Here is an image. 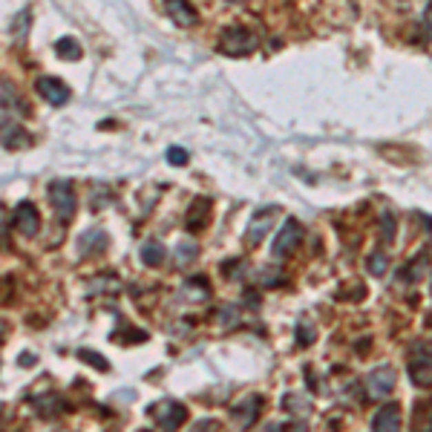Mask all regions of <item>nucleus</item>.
<instances>
[{
	"mask_svg": "<svg viewBox=\"0 0 432 432\" xmlns=\"http://www.w3.org/2000/svg\"><path fill=\"white\" fill-rule=\"evenodd\" d=\"M216 50L222 55H231V58L251 55L254 50H257V38H254V32L245 29V26H228V29H222Z\"/></svg>",
	"mask_w": 432,
	"mask_h": 432,
	"instance_id": "1",
	"label": "nucleus"
},
{
	"mask_svg": "<svg viewBox=\"0 0 432 432\" xmlns=\"http://www.w3.org/2000/svg\"><path fill=\"white\" fill-rule=\"evenodd\" d=\"M50 202L55 207V216L61 222H72L78 211V199H75V187L70 179H55L50 182Z\"/></svg>",
	"mask_w": 432,
	"mask_h": 432,
	"instance_id": "2",
	"label": "nucleus"
},
{
	"mask_svg": "<svg viewBox=\"0 0 432 432\" xmlns=\"http://www.w3.org/2000/svg\"><path fill=\"white\" fill-rule=\"evenodd\" d=\"M407 372L415 387H432V349H426L424 343H415L409 351Z\"/></svg>",
	"mask_w": 432,
	"mask_h": 432,
	"instance_id": "3",
	"label": "nucleus"
},
{
	"mask_svg": "<svg viewBox=\"0 0 432 432\" xmlns=\"http://www.w3.org/2000/svg\"><path fill=\"white\" fill-rule=\"evenodd\" d=\"M147 415L158 429H176L187 421V409L179 401H158L147 409Z\"/></svg>",
	"mask_w": 432,
	"mask_h": 432,
	"instance_id": "4",
	"label": "nucleus"
},
{
	"mask_svg": "<svg viewBox=\"0 0 432 432\" xmlns=\"http://www.w3.org/2000/svg\"><path fill=\"white\" fill-rule=\"evenodd\" d=\"M302 243V228L297 219H288L285 225L280 228V234L274 236V245H271V254H274L277 260H285L291 257V254L297 251V245Z\"/></svg>",
	"mask_w": 432,
	"mask_h": 432,
	"instance_id": "5",
	"label": "nucleus"
},
{
	"mask_svg": "<svg viewBox=\"0 0 432 432\" xmlns=\"http://www.w3.org/2000/svg\"><path fill=\"white\" fill-rule=\"evenodd\" d=\"M392 389H395V369L392 366H378V369L366 378V395H369L372 401L387 398Z\"/></svg>",
	"mask_w": 432,
	"mask_h": 432,
	"instance_id": "6",
	"label": "nucleus"
},
{
	"mask_svg": "<svg viewBox=\"0 0 432 432\" xmlns=\"http://www.w3.org/2000/svg\"><path fill=\"white\" fill-rule=\"evenodd\" d=\"M35 90L41 92V99H46V101H50L52 107H61V104H67L70 101V87L67 84H63V81H58V78H38V81H35Z\"/></svg>",
	"mask_w": 432,
	"mask_h": 432,
	"instance_id": "7",
	"label": "nucleus"
},
{
	"mask_svg": "<svg viewBox=\"0 0 432 432\" xmlns=\"http://www.w3.org/2000/svg\"><path fill=\"white\" fill-rule=\"evenodd\" d=\"M14 228H18L23 236H35L41 231L38 207L32 202H18V207H14Z\"/></svg>",
	"mask_w": 432,
	"mask_h": 432,
	"instance_id": "8",
	"label": "nucleus"
},
{
	"mask_svg": "<svg viewBox=\"0 0 432 432\" xmlns=\"http://www.w3.org/2000/svg\"><path fill=\"white\" fill-rule=\"evenodd\" d=\"M274 214H277V207H268V211H257L254 214V219L248 222V228H245V239H248V245H260L265 234L271 231V225H274Z\"/></svg>",
	"mask_w": 432,
	"mask_h": 432,
	"instance_id": "9",
	"label": "nucleus"
},
{
	"mask_svg": "<svg viewBox=\"0 0 432 432\" xmlns=\"http://www.w3.org/2000/svg\"><path fill=\"white\" fill-rule=\"evenodd\" d=\"M260 412H263V398L260 395H248V398H243V401L231 409L234 421L243 424V426H254V424H257Z\"/></svg>",
	"mask_w": 432,
	"mask_h": 432,
	"instance_id": "10",
	"label": "nucleus"
},
{
	"mask_svg": "<svg viewBox=\"0 0 432 432\" xmlns=\"http://www.w3.org/2000/svg\"><path fill=\"white\" fill-rule=\"evenodd\" d=\"M107 251V234L101 228H90L78 236V254L81 257H92V254Z\"/></svg>",
	"mask_w": 432,
	"mask_h": 432,
	"instance_id": "11",
	"label": "nucleus"
},
{
	"mask_svg": "<svg viewBox=\"0 0 432 432\" xmlns=\"http://www.w3.org/2000/svg\"><path fill=\"white\" fill-rule=\"evenodd\" d=\"M372 426L378 432H395V429H401V407H398V404L380 407L375 412V418H372Z\"/></svg>",
	"mask_w": 432,
	"mask_h": 432,
	"instance_id": "12",
	"label": "nucleus"
},
{
	"mask_svg": "<svg viewBox=\"0 0 432 432\" xmlns=\"http://www.w3.org/2000/svg\"><path fill=\"white\" fill-rule=\"evenodd\" d=\"M211 199H205V196H199V199H194V205L187 207V216H185V225H187V231H199V228H205V222L211 219Z\"/></svg>",
	"mask_w": 432,
	"mask_h": 432,
	"instance_id": "13",
	"label": "nucleus"
},
{
	"mask_svg": "<svg viewBox=\"0 0 432 432\" xmlns=\"http://www.w3.org/2000/svg\"><path fill=\"white\" fill-rule=\"evenodd\" d=\"M167 14H170V21L176 23V26H182V29H187V26H194L196 23V9L187 3V0H167Z\"/></svg>",
	"mask_w": 432,
	"mask_h": 432,
	"instance_id": "14",
	"label": "nucleus"
},
{
	"mask_svg": "<svg viewBox=\"0 0 432 432\" xmlns=\"http://www.w3.org/2000/svg\"><path fill=\"white\" fill-rule=\"evenodd\" d=\"M29 141L32 138H29V133H23V127L9 121V113H3V147L6 150H18V147H26Z\"/></svg>",
	"mask_w": 432,
	"mask_h": 432,
	"instance_id": "15",
	"label": "nucleus"
},
{
	"mask_svg": "<svg viewBox=\"0 0 432 432\" xmlns=\"http://www.w3.org/2000/svg\"><path fill=\"white\" fill-rule=\"evenodd\" d=\"M167 260V251L162 243H156V239H150V243H144L141 245V263L144 265H150V268H158Z\"/></svg>",
	"mask_w": 432,
	"mask_h": 432,
	"instance_id": "16",
	"label": "nucleus"
},
{
	"mask_svg": "<svg viewBox=\"0 0 432 432\" xmlns=\"http://www.w3.org/2000/svg\"><path fill=\"white\" fill-rule=\"evenodd\" d=\"M282 409L291 412V415H297V418H306V415L311 412V404H309V398H302V395H297V392H288V395L282 398Z\"/></svg>",
	"mask_w": 432,
	"mask_h": 432,
	"instance_id": "17",
	"label": "nucleus"
},
{
	"mask_svg": "<svg viewBox=\"0 0 432 432\" xmlns=\"http://www.w3.org/2000/svg\"><path fill=\"white\" fill-rule=\"evenodd\" d=\"M182 297L185 300H190V302H205L207 297H211V288H207V282L199 277V280H187L185 285H182Z\"/></svg>",
	"mask_w": 432,
	"mask_h": 432,
	"instance_id": "18",
	"label": "nucleus"
},
{
	"mask_svg": "<svg viewBox=\"0 0 432 432\" xmlns=\"http://www.w3.org/2000/svg\"><path fill=\"white\" fill-rule=\"evenodd\" d=\"M55 52H58V58H61V61H78L84 50H81V43H78L75 38H58Z\"/></svg>",
	"mask_w": 432,
	"mask_h": 432,
	"instance_id": "19",
	"label": "nucleus"
},
{
	"mask_svg": "<svg viewBox=\"0 0 432 432\" xmlns=\"http://www.w3.org/2000/svg\"><path fill=\"white\" fill-rule=\"evenodd\" d=\"M196 254H199V248H196L194 239H182V243L173 248V257H176V263H179V265H190L196 260Z\"/></svg>",
	"mask_w": 432,
	"mask_h": 432,
	"instance_id": "20",
	"label": "nucleus"
},
{
	"mask_svg": "<svg viewBox=\"0 0 432 432\" xmlns=\"http://www.w3.org/2000/svg\"><path fill=\"white\" fill-rule=\"evenodd\" d=\"M366 268H369L372 277H383L389 271V257L383 251H375V254H369V260H366Z\"/></svg>",
	"mask_w": 432,
	"mask_h": 432,
	"instance_id": "21",
	"label": "nucleus"
},
{
	"mask_svg": "<svg viewBox=\"0 0 432 432\" xmlns=\"http://www.w3.org/2000/svg\"><path fill=\"white\" fill-rule=\"evenodd\" d=\"M294 334H297V346H311L314 343V326H311V320L309 317H300Z\"/></svg>",
	"mask_w": 432,
	"mask_h": 432,
	"instance_id": "22",
	"label": "nucleus"
},
{
	"mask_svg": "<svg viewBox=\"0 0 432 432\" xmlns=\"http://www.w3.org/2000/svg\"><path fill=\"white\" fill-rule=\"evenodd\" d=\"M424 265H426V257H418L407 265V271L401 274V282H418L424 277Z\"/></svg>",
	"mask_w": 432,
	"mask_h": 432,
	"instance_id": "23",
	"label": "nucleus"
},
{
	"mask_svg": "<svg viewBox=\"0 0 432 432\" xmlns=\"http://www.w3.org/2000/svg\"><path fill=\"white\" fill-rule=\"evenodd\" d=\"M78 358H81L84 363H90L92 369H99V372H107V369H110V363H107L101 355H95V351H90V349H78Z\"/></svg>",
	"mask_w": 432,
	"mask_h": 432,
	"instance_id": "24",
	"label": "nucleus"
},
{
	"mask_svg": "<svg viewBox=\"0 0 432 432\" xmlns=\"http://www.w3.org/2000/svg\"><path fill=\"white\" fill-rule=\"evenodd\" d=\"M26 26H29V9H23L21 14H18V21H14L12 26H9V32H12V38H23L26 35Z\"/></svg>",
	"mask_w": 432,
	"mask_h": 432,
	"instance_id": "25",
	"label": "nucleus"
},
{
	"mask_svg": "<svg viewBox=\"0 0 432 432\" xmlns=\"http://www.w3.org/2000/svg\"><path fill=\"white\" fill-rule=\"evenodd\" d=\"M187 158H190V156H187L185 147H170V150H167V162L176 165V167H185V165H187Z\"/></svg>",
	"mask_w": 432,
	"mask_h": 432,
	"instance_id": "26",
	"label": "nucleus"
},
{
	"mask_svg": "<svg viewBox=\"0 0 432 432\" xmlns=\"http://www.w3.org/2000/svg\"><path fill=\"white\" fill-rule=\"evenodd\" d=\"M395 228H398V222L387 211V214H383V243H392V239H395Z\"/></svg>",
	"mask_w": 432,
	"mask_h": 432,
	"instance_id": "27",
	"label": "nucleus"
},
{
	"mask_svg": "<svg viewBox=\"0 0 432 432\" xmlns=\"http://www.w3.org/2000/svg\"><path fill=\"white\" fill-rule=\"evenodd\" d=\"M21 366H32V355H21Z\"/></svg>",
	"mask_w": 432,
	"mask_h": 432,
	"instance_id": "28",
	"label": "nucleus"
}]
</instances>
